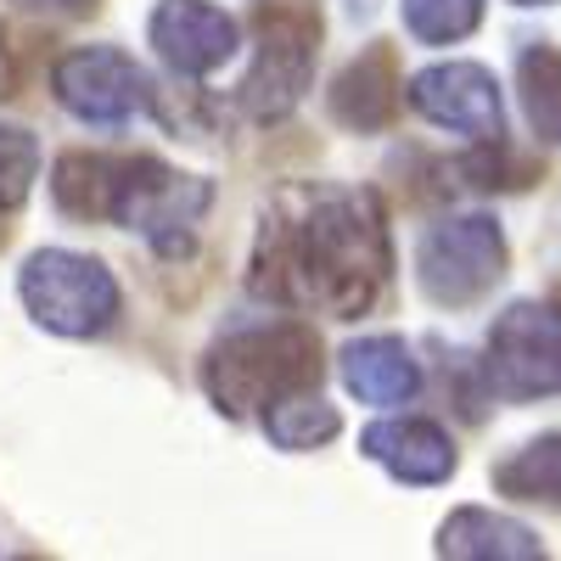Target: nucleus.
I'll return each instance as SVG.
<instances>
[{"label": "nucleus", "mask_w": 561, "mask_h": 561, "mask_svg": "<svg viewBox=\"0 0 561 561\" xmlns=\"http://www.w3.org/2000/svg\"><path fill=\"white\" fill-rule=\"evenodd\" d=\"M264 433H270L275 449H320V444H332L343 433V415H337V404H325L314 388H304V393L264 410Z\"/></svg>", "instance_id": "dca6fc26"}, {"label": "nucleus", "mask_w": 561, "mask_h": 561, "mask_svg": "<svg viewBox=\"0 0 561 561\" xmlns=\"http://www.w3.org/2000/svg\"><path fill=\"white\" fill-rule=\"evenodd\" d=\"M505 237L489 214H455V219H438L427 237L415 248V280L421 293L444 309H460V304H478L483 293H494L505 280Z\"/></svg>", "instance_id": "423d86ee"}, {"label": "nucleus", "mask_w": 561, "mask_h": 561, "mask_svg": "<svg viewBox=\"0 0 561 561\" xmlns=\"http://www.w3.org/2000/svg\"><path fill=\"white\" fill-rule=\"evenodd\" d=\"M34 174H39L34 135L18 124H0V214H12L34 192Z\"/></svg>", "instance_id": "6ab92c4d"}, {"label": "nucleus", "mask_w": 561, "mask_h": 561, "mask_svg": "<svg viewBox=\"0 0 561 561\" xmlns=\"http://www.w3.org/2000/svg\"><path fill=\"white\" fill-rule=\"evenodd\" d=\"M147 34L180 79H208L214 68L237 57V23L214 0H158Z\"/></svg>", "instance_id": "9d476101"}, {"label": "nucleus", "mask_w": 561, "mask_h": 561, "mask_svg": "<svg viewBox=\"0 0 561 561\" xmlns=\"http://www.w3.org/2000/svg\"><path fill=\"white\" fill-rule=\"evenodd\" d=\"M18 7H34V12H84L96 0H18Z\"/></svg>", "instance_id": "aec40b11"}, {"label": "nucleus", "mask_w": 561, "mask_h": 561, "mask_svg": "<svg viewBox=\"0 0 561 561\" xmlns=\"http://www.w3.org/2000/svg\"><path fill=\"white\" fill-rule=\"evenodd\" d=\"M410 107L438 124L455 129L466 140H500L505 135V107H500V84L483 62H433L410 79Z\"/></svg>", "instance_id": "1a4fd4ad"}, {"label": "nucleus", "mask_w": 561, "mask_h": 561, "mask_svg": "<svg viewBox=\"0 0 561 561\" xmlns=\"http://www.w3.org/2000/svg\"><path fill=\"white\" fill-rule=\"evenodd\" d=\"M388 270L393 248L377 192L304 185V192L280 197V208L259 230L253 293L293 309H320L332 320H354L382 298Z\"/></svg>", "instance_id": "f257e3e1"}, {"label": "nucleus", "mask_w": 561, "mask_h": 561, "mask_svg": "<svg viewBox=\"0 0 561 561\" xmlns=\"http://www.w3.org/2000/svg\"><path fill=\"white\" fill-rule=\"evenodd\" d=\"M253 28H259V57L242 79V113L259 124H275L304 102V90L314 79L320 12L309 0H264Z\"/></svg>", "instance_id": "39448f33"}, {"label": "nucleus", "mask_w": 561, "mask_h": 561, "mask_svg": "<svg viewBox=\"0 0 561 561\" xmlns=\"http://www.w3.org/2000/svg\"><path fill=\"white\" fill-rule=\"evenodd\" d=\"M399 90H404V84H399V62H393L388 45H377V51L354 57V62L337 73V84H332V113H337V124H348V129H359V135L388 129L393 113H399Z\"/></svg>", "instance_id": "f8f14e48"}, {"label": "nucleus", "mask_w": 561, "mask_h": 561, "mask_svg": "<svg viewBox=\"0 0 561 561\" xmlns=\"http://www.w3.org/2000/svg\"><path fill=\"white\" fill-rule=\"evenodd\" d=\"M494 489L505 500L561 511V433H545V438L523 444L517 455H505L494 466Z\"/></svg>", "instance_id": "2eb2a0df"}, {"label": "nucleus", "mask_w": 561, "mask_h": 561, "mask_svg": "<svg viewBox=\"0 0 561 561\" xmlns=\"http://www.w3.org/2000/svg\"><path fill=\"white\" fill-rule=\"evenodd\" d=\"M438 556H455V561H534V556H545V545H539L534 528L500 517V511L460 505L438 528Z\"/></svg>", "instance_id": "4468645a"}, {"label": "nucleus", "mask_w": 561, "mask_h": 561, "mask_svg": "<svg viewBox=\"0 0 561 561\" xmlns=\"http://www.w3.org/2000/svg\"><path fill=\"white\" fill-rule=\"evenodd\" d=\"M415 45H455L483 23V0H399Z\"/></svg>", "instance_id": "a211bd4d"}, {"label": "nucleus", "mask_w": 561, "mask_h": 561, "mask_svg": "<svg viewBox=\"0 0 561 561\" xmlns=\"http://www.w3.org/2000/svg\"><path fill=\"white\" fill-rule=\"evenodd\" d=\"M51 90L79 124H102V129L129 124L135 113L152 107L147 73L118 45H79V51H68L51 68Z\"/></svg>", "instance_id": "6e6552de"}, {"label": "nucleus", "mask_w": 561, "mask_h": 561, "mask_svg": "<svg viewBox=\"0 0 561 561\" xmlns=\"http://www.w3.org/2000/svg\"><path fill=\"white\" fill-rule=\"evenodd\" d=\"M359 449L382 466L388 478L410 483V489H433L444 478H455V444L438 421L427 415H393V421H377V427L359 433Z\"/></svg>", "instance_id": "9b49d317"}, {"label": "nucleus", "mask_w": 561, "mask_h": 561, "mask_svg": "<svg viewBox=\"0 0 561 561\" xmlns=\"http://www.w3.org/2000/svg\"><path fill=\"white\" fill-rule=\"evenodd\" d=\"M320 382V337L298 320L248 325L214 343L203 359V388L225 415H253Z\"/></svg>", "instance_id": "7ed1b4c3"}, {"label": "nucleus", "mask_w": 561, "mask_h": 561, "mask_svg": "<svg viewBox=\"0 0 561 561\" xmlns=\"http://www.w3.org/2000/svg\"><path fill=\"white\" fill-rule=\"evenodd\" d=\"M18 293H23V309L57 337H102L118 325V309H124L113 270L73 248L28 253Z\"/></svg>", "instance_id": "20e7f679"}, {"label": "nucleus", "mask_w": 561, "mask_h": 561, "mask_svg": "<svg viewBox=\"0 0 561 561\" xmlns=\"http://www.w3.org/2000/svg\"><path fill=\"white\" fill-rule=\"evenodd\" d=\"M517 7H556V0H517Z\"/></svg>", "instance_id": "412c9836"}, {"label": "nucleus", "mask_w": 561, "mask_h": 561, "mask_svg": "<svg viewBox=\"0 0 561 561\" xmlns=\"http://www.w3.org/2000/svg\"><path fill=\"white\" fill-rule=\"evenodd\" d=\"M483 377L500 399H550V393H561V309L511 304L489 332Z\"/></svg>", "instance_id": "0eeeda50"}, {"label": "nucleus", "mask_w": 561, "mask_h": 561, "mask_svg": "<svg viewBox=\"0 0 561 561\" xmlns=\"http://www.w3.org/2000/svg\"><path fill=\"white\" fill-rule=\"evenodd\" d=\"M343 388L359 404H404L421 388V365L404 337H359L343 348Z\"/></svg>", "instance_id": "ddd939ff"}, {"label": "nucleus", "mask_w": 561, "mask_h": 561, "mask_svg": "<svg viewBox=\"0 0 561 561\" xmlns=\"http://www.w3.org/2000/svg\"><path fill=\"white\" fill-rule=\"evenodd\" d=\"M51 197L73 219H113L163 253H185L214 192L147 152H68L51 174Z\"/></svg>", "instance_id": "f03ea898"}, {"label": "nucleus", "mask_w": 561, "mask_h": 561, "mask_svg": "<svg viewBox=\"0 0 561 561\" xmlns=\"http://www.w3.org/2000/svg\"><path fill=\"white\" fill-rule=\"evenodd\" d=\"M517 90H523L534 135L561 147V51L556 45H528L517 57Z\"/></svg>", "instance_id": "f3484780"}]
</instances>
